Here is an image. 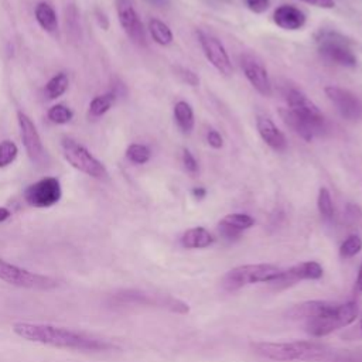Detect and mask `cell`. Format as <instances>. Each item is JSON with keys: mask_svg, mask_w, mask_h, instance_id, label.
I'll return each mask as SVG.
<instances>
[{"mask_svg": "<svg viewBox=\"0 0 362 362\" xmlns=\"http://www.w3.org/2000/svg\"><path fill=\"white\" fill-rule=\"evenodd\" d=\"M13 332L30 342H38L62 349H74L82 352H102L112 348V344L96 338L88 332L76 331L66 327L44 322L18 321L11 327Z\"/></svg>", "mask_w": 362, "mask_h": 362, "instance_id": "obj_1", "label": "cell"}, {"mask_svg": "<svg viewBox=\"0 0 362 362\" xmlns=\"http://www.w3.org/2000/svg\"><path fill=\"white\" fill-rule=\"evenodd\" d=\"M252 349L256 355L277 362L331 361L334 354L327 345L314 341L252 342Z\"/></svg>", "mask_w": 362, "mask_h": 362, "instance_id": "obj_2", "label": "cell"}, {"mask_svg": "<svg viewBox=\"0 0 362 362\" xmlns=\"http://www.w3.org/2000/svg\"><path fill=\"white\" fill-rule=\"evenodd\" d=\"M358 304L348 301L344 304H332L321 315L305 321V331L313 337H325L338 328L351 325L358 317Z\"/></svg>", "mask_w": 362, "mask_h": 362, "instance_id": "obj_3", "label": "cell"}, {"mask_svg": "<svg viewBox=\"0 0 362 362\" xmlns=\"http://www.w3.org/2000/svg\"><path fill=\"white\" fill-rule=\"evenodd\" d=\"M280 269L274 264H243L230 269L222 279V288L235 291L253 283H273L280 274Z\"/></svg>", "mask_w": 362, "mask_h": 362, "instance_id": "obj_4", "label": "cell"}, {"mask_svg": "<svg viewBox=\"0 0 362 362\" xmlns=\"http://www.w3.org/2000/svg\"><path fill=\"white\" fill-rule=\"evenodd\" d=\"M315 40L318 51L325 59L342 66L356 65V57L351 49L349 41L344 35L335 31L321 30L320 33H317Z\"/></svg>", "mask_w": 362, "mask_h": 362, "instance_id": "obj_5", "label": "cell"}, {"mask_svg": "<svg viewBox=\"0 0 362 362\" xmlns=\"http://www.w3.org/2000/svg\"><path fill=\"white\" fill-rule=\"evenodd\" d=\"M61 147L65 160L74 168L93 178H105L107 175V170L102 161H99L85 146L72 139H64Z\"/></svg>", "mask_w": 362, "mask_h": 362, "instance_id": "obj_6", "label": "cell"}, {"mask_svg": "<svg viewBox=\"0 0 362 362\" xmlns=\"http://www.w3.org/2000/svg\"><path fill=\"white\" fill-rule=\"evenodd\" d=\"M0 280L13 286L35 290H48L57 286V281L52 277L34 273L3 259H0Z\"/></svg>", "mask_w": 362, "mask_h": 362, "instance_id": "obj_7", "label": "cell"}, {"mask_svg": "<svg viewBox=\"0 0 362 362\" xmlns=\"http://www.w3.org/2000/svg\"><path fill=\"white\" fill-rule=\"evenodd\" d=\"M61 184L55 177L41 178L24 191L25 202L34 208H49L61 199Z\"/></svg>", "mask_w": 362, "mask_h": 362, "instance_id": "obj_8", "label": "cell"}, {"mask_svg": "<svg viewBox=\"0 0 362 362\" xmlns=\"http://www.w3.org/2000/svg\"><path fill=\"white\" fill-rule=\"evenodd\" d=\"M286 102L287 107L301 116L304 120L311 123L318 130L324 126V115L320 107L301 90L298 89H288L286 92Z\"/></svg>", "mask_w": 362, "mask_h": 362, "instance_id": "obj_9", "label": "cell"}, {"mask_svg": "<svg viewBox=\"0 0 362 362\" xmlns=\"http://www.w3.org/2000/svg\"><path fill=\"white\" fill-rule=\"evenodd\" d=\"M327 98L334 103L342 117L348 120H358L362 117V103L356 95L341 86L329 85L324 89Z\"/></svg>", "mask_w": 362, "mask_h": 362, "instance_id": "obj_10", "label": "cell"}, {"mask_svg": "<svg viewBox=\"0 0 362 362\" xmlns=\"http://www.w3.org/2000/svg\"><path fill=\"white\" fill-rule=\"evenodd\" d=\"M197 34H198L201 48H202L206 59L212 64V66L216 71H219L222 75H230L233 71L232 62L229 59V55H228L225 47L219 42V40L211 34L201 31V30Z\"/></svg>", "mask_w": 362, "mask_h": 362, "instance_id": "obj_11", "label": "cell"}, {"mask_svg": "<svg viewBox=\"0 0 362 362\" xmlns=\"http://www.w3.org/2000/svg\"><path fill=\"white\" fill-rule=\"evenodd\" d=\"M17 122H18V127H20V136H21V140H23V144L25 147L28 157L35 163L42 161L44 146H42L40 133H38L35 124L33 123L31 117L20 110L17 113Z\"/></svg>", "mask_w": 362, "mask_h": 362, "instance_id": "obj_12", "label": "cell"}, {"mask_svg": "<svg viewBox=\"0 0 362 362\" xmlns=\"http://www.w3.org/2000/svg\"><path fill=\"white\" fill-rule=\"evenodd\" d=\"M117 17L122 28L126 31V34L137 44L146 42V31L143 27V23L134 10L133 4L129 0H117L116 3Z\"/></svg>", "mask_w": 362, "mask_h": 362, "instance_id": "obj_13", "label": "cell"}, {"mask_svg": "<svg viewBox=\"0 0 362 362\" xmlns=\"http://www.w3.org/2000/svg\"><path fill=\"white\" fill-rule=\"evenodd\" d=\"M322 273L324 270L320 263L313 260L303 262L287 270H281L272 284L277 287H286V286L296 284L297 281H301V280H317L322 276Z\"/></svg>", "mask_w": 362, "mask_h": 362, "instance_id": "obj_14", "label": "cell"}, {"mask_svg": "<svg viewBox=\"0 0 362 362\" xmlns=\"http://www.w3.org/2000/svg\"><path fill=\"white\" fill-rule=\"evenodd\" d=\"M242 69L250 85L263 96L272 95V82L266 68L250 55L242 57Z\"/></svg>", "mask_w": 362, "mask_h": 362, "instance_id": "obj_15", "label": "cell"}, {"mask_svg": "<svg viewBox=\"0 0 362 362\" xmlns=\"http://www.w3.org/2000/svg\"><path fill=\"white\" fill-rule=\"evenodd\" d=\"M255 225V219L247 214H228L225 215L219 223L218 229L221 235L229 240L236 239L243 230L252 228Z\"/></svg>", "mask_w": 362, "mask_h": 362, "instance_id": "obj_16", "label": "cell"}, {"mask_svg": "<svg viewBox=\"0 0 362 362\" xmlns=\"http://www.w3.org/2000/svg\"><path fill=\"white\" fill-rule=\"evenodd\" d=\"M256 127L262 137V140L273 150L283 151L287 147V140L283 132L269 119L264 116H257Z\"/></svg>", "mask_w": 362, "mask_h": 362, "instance_id": "obj_17", "label": "cell"}, {"mask_svg": "<svg viewBox=\"0 0 362 362\" xmlns=\"http://www.w3.org/2000/svg\"><path fill=\"white\" fill-rule=\"evenodd\" d=\"M273 21L283 30H300L305 24V14L291 4H283L273 13Z\"/></svg>", "mask_w": 362, "mask_h": 362, "instance_id": "obj_18", "label": "cell"}, {"mask_svg": "<svg viewBox=\"0 0 362 362\" xmlns=\"http://www.w3.org/2000/svg\"><path fill=\"white\" fill-rule=\"evenodd\" d=\"M279 115L281 120L286 123V126H288L296 134H298L305 141H310L314 137V134L318 132L317 127H314L311 123L304 120L301 116H298L288 107H281L279 110Z\"/></svg>", "mask_w": 362, "mask_h": 362, "instance_id": "obj_19", "label": "cell"}, {"mask_svg": "<svg viewBox=\"0 0 362 362\" xmlns=\"http://www.w3.org/2000/svg\"><path fill=\"white\" fill-rule=\"evenodd\" d=\"M332 304L327 303V301H305L301 304H296L294 307H291L287 311V317L290 320H303V321H308L313 320L318 315H321L322 313H325Z\"/></svg>", "mask_w": 362, "mask_h": 362, "instance_id": "obj_20", "label": "cell"}, {"mask_svg": "<svg viewBox=\"0 0 362 362\" xmlns=\"http://www.w3.org/2000/svg\"><path fill=\"white\" fill-rule=\"evenodd\" d=\"M214 240V236L202 226L191 228L181 236V245L187 249H204L211 246Z\"/></svg>", "mask_w": 362, "mask_h": 362, "instance_id": "obj_21", "label": "cell"}, {"mask_svg": "<svg viewBox=\"0 0 362 362\" xmlns=\"http://www.w3.org/2000/svg\"><path fill=\"white\" fill-rule=\"evenodd\" d=\"M174 119L184 133H191L194 129V110L188 102L178 100L174 105Z\"/></svg>", "mask_w": 362, "mask_h": 362, "instance_id": "obj_22", "label": "cell"}, {"mask_svg": "<svg viewBox=\"0 0 362 362\" xmlns=\"http://www.w3.org/2000/svg\"><path fill=\"white\" fill-rule=\"evenodd\" d=\"M35 20L48 33H54L58 28L57 13L48 3H38L35 7Z\"/></svg>", "mask_w": 362, "mask_h": 362, "instance_id": "obj_23", "label": "cell"}, {"mask_svg": "<svg viewBox=\"0 0 362 362\" xmlns=\"http://www.w3.org/2000/svg\"><path fill=\"white\" fill-rule=\"evenodd\" d=\"M68 86H69L68 75L65 72H58L47 82L45 88H44V93L48 99H55V98H59L61 95H64L66 92Z\"/></svg>", "mask_w": 362, "mask_h": 362, "instance_id": "obj_24", "label": "cell"}, {"mask_svg": "<svg viewBox=\"0 0 362 362\" xmlns=\"http://www.w3.org/2000/svg\"><path fill=\"white\" fill-rule=\"evenodd\" d=\"M148 31L153 40L160 45H168L173 41V33L170 27L158 18H151L148 21Z\"/></svg>", "mask_w": 362, "mask_h": 362, "instance_id": "obj_25", "label": "cell"}, {"mask_svg": "<svg viewBox=\"0 0 362 362\" xmlns=\"http://www.w3.org/2000/svg\"><path fill=\"white\" fill-rule=\"evenodd\" d=\"M115 93H103L95 96L89 103V115L92 117H100L103 116L115 103Z\"/></svg>", "mask_w": 362, "mask_h": 362, "instance_id": "obj_26", "label": "cell"}, {"mask_svg": "<svg viewBox=\"0 0 362 362\" xmlns=\"http://www.w3.org/2000/svg\"><path fill=\"white\" fill-rule=\"evenodd\" d=\"M47 115H48V119L55 124H65V123L71 122L72 116H74L72 110L62 103H57V105L51 106L48 109Z\"/></svg>", "mask_w": 362, "mask_h": 362, "instance_id": "obj_27", "label": "cell"}, {"mask_svg": "<svg viewBox=\"0 0 362 362\" xmlns=\"http://www.w3.org/2000/svg\"><path fill=\"white\" fill-rule=\"evenodd\" d=\"M126 157L134 164H144L150 160V148L144 144L133 143L126 148Z\"/></svg>", "mask_w": 362, "mask_h": 362, "instance_id": "obj_28", "label": "cell"}, {"mask_svg": "<svg viewBox=\"0 0 362 362\" xmlns=\"http://www.w3.org/2000/svg\"><path fill=\"white\" fill-rule=\"evenodd\" d=\"M317 206L322 218L331 219L334 216V205H332V198L329 191L325 187H321L318 191L317 197Z\"/></svg>", "mask_w": 362, "mask_h": 362, "instance_id": "obj_29", "label": "cell"}, {"mask_svg": "<svg viewBox=\"0 0 362 362\" xmlns=\"http://www.w3.org/2000/svg\"><path fill=\"white\" fill-rule=\"evenodd\" d=\"M18 154V147L11 140L0 141V168L10 165Z\"/></svg>", "mask_w": 362, "mask_h": 362, "instance_id": "obj_30", "label": "cell"}, {"mask_svg": "<svg viewBox=\"0 0 362 362\" xmlns=\"http://www.w3.org/2000/svg\"><path fill=\"white\" fill-rule=\"evenodd\" d=\"M362 249V239L358 235H351L348 236L339 246V255L341 257L349 259L358 255Z\"/></svg>", "mask_w": 362, "mask_h": 362, "instance_id": "obj_31", "label": "cell"}, {"mask_svg": "<svg viewBox=\"0 0 362 362\" xmlns=\"http://www.w3.org/2000/svg\"><path fill=\"white\" fill-rule=\"evenodd\" d=\"M177 72H178V75L181 76V79H182L187 85L197 86V85L199 83V78H198L197 74L192 72L191 69H187V68H182V66H177Z\"/></svg>", "mask_w": 362, "mask_h": 362, "instance_id": "obj_32", "label": "cell"}, {"mask_svg": "<svg viewBox=\"0 0 362 362\" xmlns=\"http://www.w3.org/2000/svg\"><path fill=\"white\" fill-rule=\"evenodd\" d=\"M182 164H184L185 170L191 174H195L198 171V163H197L195 157L191 154V151L187 148L182 150Z\"/></svg>", "mask_w": 362, "mask_h": 362, "instance_id": "obj_33", "label": "cell"}, {"mask_svg": "<svg viewBox=\"0 0 362 362\" xmlns=\"http://www.w3.org/2000/svg\"><path fill=\"white\" fill-rule=\"evenodd\" d=\"M243 1L249 10L257 14L266 11L270 6V0H243Z\"/></svg>", "mask_w": 362, "mask_h": 362, "instance_id": "obj_34", "label": "cell"}, {"mask_svg": "<svg viewBox=\"0 0 362 362\" xmlns=\"http://www.w3.org/2000/svg\"><path fill=\"white\" fill-rule=\"evenodd\" d=\"M342 338L346 341H355V339H362V318L358 321L356 325L352 328H348L344 334Z\"/></svg>", "mask_w": 362, "mask_h": 362, "instance_id": "obj_35", "label": "cell"}, {"mask_svg": "<svg viewBox=\"0 0 362 362\" xmlns=\"http://www.w3.org/2000/svg\"><path fill=\"white\" fill-rule=\"evenodd\" d=\"M345 215H346V219L352 223L355 222H359L362 219V211L358 205L355 204H348L346 208H345Z\"/></svg>", "mask_w": 362, "mask_h": 362, "instance_id": "obj_36", "label": "cell"}, {"mask_svg": "<svg viewBox=\"0 0 362 362\" xmlns=\"http://www.w3.org/2000/svg\"><path fill=\"white\" fill-rule=\"evenodd\" d=\"M206 140H208V144H209L212 148H221V147L223 146L222 136H221L219 132L215 130V129H209V130H208Z\"/></svg>", "mask_w": 362, "mask_h": 362, "instance_id": "obj_37", "label": "cell"}, {"mask_svg": "<svg viewBox=\"0 0 362 362\" xmlns=\"http://www.w3.org/2000/svg\"><path fill=\"white\" fill-rule=\"evenodd\" d=\"M300 1L317 6V7H322V8H332L335 6L334 0H300Z\"/></svg>", "mask_w": 362, "mask_h": 362, "instance_id": "obj_38", "label": "cell"}, {"mask_svg": "<svg viewBox=\"0 0 362 362\" xmlns=\"http://www.w3.org/2000/svg\"><path fill=\"white\" fill-rule=\"evenodd\" d=\"M354 290H355L356 294H361V293H362V263H361L359 270H358V276H356V281H355Z\"/></svg>", "mask_w": 362, "mask_h": 362, "instance_id": "obj_39", "label": "cell"}, {"mask_svg": "<svg viewBox=\"0 0 362 362\" xmlns=\"http://www.w3.org/2000/svg\"><path fill=\"white\" fill-rule=\"evenodd\" d=\"M192 195H194L195 198H198V199H202V198L206 195V189L202 188V187H195V188L192 189Z\"/></svg>", "mask_w": 362, "mask_h": 362, "instance_id": "obj_40", "label": "cell"}, {"mask_svg": "<svg viewBox=\"0 0 362 362\" xmlns=\"http://www.w3.org/2000/svg\"><path fill=\"white\" fill-rule=\"evenodd\" d=\"M11 216V212L6 206H0V222L7 221Z\"/></svg>", "mask_w": 362, "mask_h": 362, "instance_id": "obj_41", "label": "cell"}]
</instances>
